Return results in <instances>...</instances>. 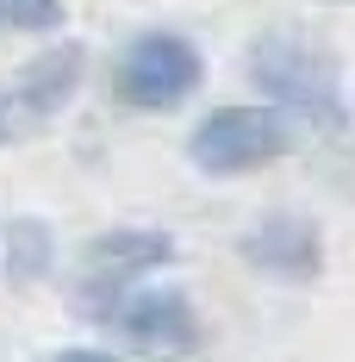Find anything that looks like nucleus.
<instances>
[{
	"mask_svg": "<svg viewBox=\"0 0 355 362\" xmlns=\"http://www.w3.org/2000/svg\"><path fill=\"white\" fill-rule=\"evenodd\" d=\"M200 50L175 32H143L125 44V57H119V69H112V94L125 100V107L138 112H175L181 100H193L200 94Z\"/></svg>",
	"mask_w": 355,
	"mask_h": 362,
	"instance_id": "7ed1b4c3",
	"label": "nucleus"
},
{
	"mask_svg": "<svg viewBox=\"0 0 355 362\" xmlns=\"http://www.w3.org/2000/svg\"><path fill=\"white\" fill-rule=\"evenodd\" d=\"M243 256L255 269H268V275L299 281V275L318 269V256H324L318 250V225H312V218H293V213H275V218H262L243 238Z\"/></svg>",
	"mask_w": 355,
	"mask_h": 362,
	"instance_id": "0eeeda50",
	"label": "nucleus"
},
{
	"mask_svg": "<svg viewBox=\"0 0 355 362\" xmlns=\"http://www.w3.org/2000/svg\"><path fill=\"white\" fill-rule=\"evenodd\" d=\"M50 362H119V356H107V350H63V356H50Z\"/></svg>",
	"mask_w": 355,
	"mask_h": 362,
	"instance_id": "1a4fd4ad",
	"label": "nucleus"
},
{
	"mask_svg": "<svg viewBox=\"0 0 355 362\" xmlns=\"http://www.w3.org/2000/svg\"><path fill=\"white\" fill-rule=\"evenodd\" d=\"M249 69H255V81L281 100V119L293 125V112L299 119H312V125H343V88H337V63H330V50H318L312 37L287 32V25H275V32H262L255 44H249Z\"/></svg>",
	"mask_w": 355,
	"mask_h": 362,
	"instance_id": "f257e3e1",
	"label": "nucleus"
},
{
	"mask_svg": "<svg viewBox=\"0 0 355 362\" xmlns=\"http://www.w3.org/2000/svg\"><path fill=\"white\" fill-rule=\"evenodd\" d=\"M81 69H88V50H81V44H56V50H44L25 69L6 75V81H0V144L37 138V132L75 100Z\"/></svg>",
	"mask_w": 355,
	"mask_h": 362,
	"instance_id": "20e7f679",
	"label": "nucleus"
},
{
	"mask_svg": "<svg viewBox=\"0 0 355 362\" xmlns=\"http://www.w3.org/2000/svg\"><path fill=\"white\" fill-rule=\"evenodd\" d=\"M112 325L143 350H193L200 344V313L181 288H138L112 306Z\"/></svg>",
	"mask_w": 355,
	"mask_h": 362,
	"instance_id": "39448f33",
	"label": "nucleus"
},
{
	"mask_svg": "<svg viewBox=\"0 0 355 362\" xmlns=\"http://www.w3.org/2000/svg\"><path fill=\"white\" fill-rule=\"evenodd\" d=\"M293 150V125L275 107H212L187 132V156L206 175H249Z\"/></svg>",
	"mask_w": 355,
	"mask_h": 362,
	"instance_id": "f03ea898",
	"label": "nucleus"
},
{
	"mask_svg": "<svg viewBox=\"0 0 355 362\" xmlns=\"http://www.w3.org/2000/svg\"><path fill=\"white\" fill-rule=\"evenodd\" d=\"M63 25V0H0V32H50Z\"/></svg>",
	"mask_w": 355,
	"mask_h": 362,
	"instance_id": "6e6552de",
	"label": "nucleus"
},
{
	"mask_svg": "<svg viewBox=\"0 0 355 362\" xmlns=\"http://www.w3.org/2000/svg\"><path fill=\"white\" fill-rule=\"evenodd\" d=\"M169 256H175V244H169L162 231H138V225L100 231V238L81 250V281H88V288H125V281H138L150 269H162Z\"/></svg>",
	"mask_w": 355,
	"mask_h": 362,
	"instance_id": "423d86ee",
	"label": "nucleus"
}]
</instances>
